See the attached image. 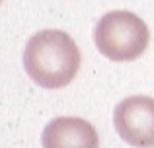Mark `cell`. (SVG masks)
Listing matches in <instances>:
<instances>
[{"mask_svg": "<svg viewBox=\"0 0 154 148\" xmlns=\"http://www.w3.org/2000/svg\"><path fill=\"white\" fill-rule=\"evenodd\" d=\"M27 76L47 90L64 88L80 68V51L72 37L59 29H41L23 49Z\"/></svg>", "mask_w": 154, "mask_h": 148, "instance_id": "obj_1", "label": "cell"}, {"mask_svg": "<svg viewBox=\"0 0 154 148\" xmlns=\"http://www.w3.org/2000/svg\"><path fill=\"white\" fill-rule=\"evenodd\" d=\"M148 41V26L129 10L107 12L94 27V43L109 61H135L146 51Z\"/></svg>", "mask_w": 154, "mask_h": 148, "instance_id": "obj_2", "label": "cell"}, {"mask_svg": "<svg viewBox=\"0 0 154 148\" xmlns=\"http://www.w3.org/2000/svg\"><path fill=\"white\" fill-rule=\"evenodd\" d=\"M115 131L125 142L137 148L154 146V99L131 95L119 101L113 111Z\"/></svg>", "mask_w": 154, "mask_h": 148, "instance_id": "obj_3", "label": "cell"}, {"mask_svg": "<svg viewBox=\"0 0 154 148\" xmlns=\"http://www.w3.org/2000/svg\"><path fill=\"white\" fill-rule=\"evenodd\" d=\"M43 148H98L100 138L94 125L80 117H57L41 134Z\"/></svg>", "mask_w": 154, "mask_h": 148, "instance_id": "obj_4", "label": "cell"}, {"mask_svg": "<svg viewBox=\"0 0 154 148\" xmlns=\"http://www.w3.org/2000/svg\"><path fill=\"white\" fill-rule=\"evenodd\" d=\"M0 2H2V0H0Z\"/></svg>", "mask_w": 154, "mask_h": 148, "instance_id": "obj_5", "label": "cell"}]
</instances>
